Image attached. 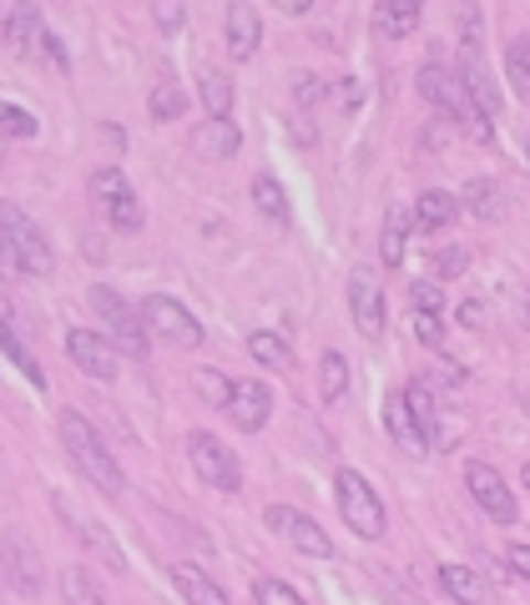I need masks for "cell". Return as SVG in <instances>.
I'll return each instance as SVG.
<instances>
[{
  "mask_svg": "<svg viewBox=\"0 0 530 605\" xmlns=\"http://www.w3.org/2000/svg\"><path fill=\"white\" fill-rule=\"evenodd\" d=\"M61 444H66V454H72V464L82 469L91 485L101 489V495L117 499L121 489H127V479H121L117 460H111V450L101 444V434L91 424H86V414H76V409H66L61 414Z\"/></svg>",
  "mask_w": 530,
  "mask_h": 605,
  "instance_id": "obj_1",
  "label": "cell"
},
{
  "mask_svg": "<svg viewBox=\"0 0 530 605\" xmlns=\"http://www.w3.org/2000/svg\"><path fill=\"white\" fill-rule=\"evenodd\" d=\"M414 86H420V96L430 101L434 111H440V117L465 121L475 137H490V131H495V121H485L480 111L470 107V96H465V86H459V76L450 72V66H440V61H424L420 76H414Z\"/></svg>",
  "mask_w": 530,
  "mask_h": 605,
  "instance_id": "obj_2",
  "label": "cell"
},
{
  "mask_svg": "<svg viewBox=\"0 0 530 605\" xmlns=\"http://www.w3.org/2000/svg\"><path fill=\"white\" fill-rule=\"evenodd\" d=\"M86 303L101 313V323H107V333H111V348L117 354H127L132 364H142L147 354H152V344H147V323H142V313L137 309H127V298L117 293V288H91L86 293Z\"/></svg>",
  "mask_w": 530,
  "mask_h": 605,
  "instance_id": "obj_3",
  "label": "cell"
},
{
  "mask_svg": "<svg viewBox=\"0 0 530 605\" xmlns=\"http://www.w3.org/2000/svg\"><path fill=\"white\" fill-rule=\"evenodd\" d=\"M334 489H338V515H344V525H349L359 540H385V505H379V495L369 489V479H364L359 469H338Z\"/></svg>",
  "mask_w": 530,
  "mask_h": 605,
  "instance_id": "obj_4",
  "label": "cell"
},
{
  "mask_svg": "<svg viewBox=\"0 0 530 605\" xmlns=\"http://www.w3.org/2000/svg\"><path fill=\"white\" fill-rule=\"evenodd\" d=\"M0 242L21 258V268L25 273H36V278H46L51 268H56V252H51V242H46V233H41L31 217L15 207V202H0Z\"/></svg>",
  "mask_w": 530,
  "mask_h": 605,
  "instance_id": "obj_5",
  "label": "cell"
},
{
  "mask_svg": "<svg viewBox=\"0 0 530 605\" xmlns=\"http://www.w3.org/2000/svg\"><path fill=\"white\" fill-rule=\"evenodd\" d=\"M142 323H147V333H158V338H167V348H203V323L193 318V313L182 309L177 298H167V293H152L142 303Z\"/></svg>",
  "mask_w": 530,
  "mask_h": 605,
  "instance_id": "obj_6",
  "label": "cell"
},
{
  "mask_svg": "<svg viewBox=\"0 0 530 605\" xmlns=\"http://www.w3.org/2000/svg\"><path fill=\"white\" fill-rule=\"evenodd\" d=\"M187 460H193V469L207 479L213 489H238L242 485V464H238V454L228 450V444L217 440V434H207V429H197L193 440H187Z\"/></svg>",
  "mask_w": 530,
  "mask_h": 605,
  "instance_id": "obj_7",
  "label": "cell"
},
{
  "mask_svg": "<svg viewBox=\"0 0 530 605\" xmlns=\"http://www.w3.org/2000/svg\"><path fill=\"white\" fill-rule=\"evenodd\" d=\"M349 313H354V328H359L369 344L385 338V328H389L385 288H379V278H374L369 268H354L349 273Z\"/></svg>",
  "mask_w": 530,
  "mask_h": 605,
  "instance_id": "obj_8",
  "label": "cell"
},
{
  "mask_svg": "<svg viewBox=\"0 0 530 605\" xmlns=\"http://www.w3.org/2000/svg\"><path fill=\"white\" fill-rule=\"evenodd\" d=\"M465 489L475 495V505H480L485 515H490L495 525H516L520 510H516V495H510V485L500 475H495L490 464H465Z\"/></svg>",
  "mask_w": 530,
  "mask_h": 605,
  "instance_id": "obj_9",
  "label": "cell"
},
{
  "mask_svg": "<svg viewBox=\"0 0 530 605\" xmlns=\"http://www.w3.org/2000/svg\"><path fill=\"white\" fill-rule=\"evenodd\" d=\"M399 393H404V409H410L414 429L424 434V444H434V450H455L459 434H455V429H445V419H440V403H434L430 379H410Z\"/></svg>",
  "mask_w": 530,
  "mask_h": 605,
  "instance_id": "obj_10",
  "label": "cell"
},
{
  "mask_svg": "<svg viewBox=\"0 0 530 605\" xmlns=\"http://www.w3.org/2000/svg\"><path fill=\"white\" fill-rule=\"evenodd\" d=\"M66 358L82 368L86 379H97V383H111V379H117V368H121V354L111 348V338H101V333H86V328L66 333Z\"/></svg>",
  "mask_w": 530,
  "mask_h": 605,
  "instance_id": "obj_11",
  "label": "cell"
},
{
  "mask_svg": "<svg viewBox=\"0 0 530 605\" xmlns=\"http://www.w3.org/2000/svg\"><path fill=\"white\" fill-rule=\"evenodd\" d=\"M268 525H273V530L283 534V540H289L299 555H309V560H334V540H328V530H324V525H314L309 515L273 505V510H268Z\"/></svg>",
  "mask_w": 530,
  "mask_h": 605,
  "instance_id": "obj_12",
  "label": "cell"
},
{
  "mask_svg": "<svg viewBox=\"0 0 530 605\" xmlns=\"http://www.w3.org/2000/svg\"><path fill=\"white\" fill-rule=\"evenodd\" d=\"M232 414V424L242 429V434H258V429L268 424V414H273V389H268L263 379H238L228 389V403H223Z\"/></svg>",
  "mask_w": 530,
  "mask_h": 605,
  "instance_id": "obj_13",
  "label": "cell"
},
{
  "mask_svg": "<svg viewBox=\"0 0 530 605\" xmlns=\"http://www.w3.org/2000/svg\"><path fill=\"white\" fill-rule=\"evenodd\" d=\"M61 520L72 525V530H76V540H82V545L91 550V555H97V560H107V565L117 570V575H127V555H121V550H117V540H111V534H107V525H101V520H91V515H76L72 505H66V499H61Z\"/></svg>",
  "mask_w": 530,
  "mask_h": 605,
  "instance_id": "obj_14",
  "label": "cell"
},
{
  "mask_svg": "<svg viewBox=\"0 0 530 605\" xmlns=\"http://www.w3.org/2000/svg\"><path fill=\"white\" fill-rule=\"evenodd\" d=\"M223 31H228V56L232 61H253L258 46H263V15H258L248 0H232Z\"/></svg>",
  "mask_w": 530,
  "mask_h": 605,
  "instance_id": "obj_15",
  "label": "cell"
},
{
  "mask_svg": "<svg viewBox=\"0 0 530 605\" xmlns=\"http://www.w3.org/2000/svg\"><path fill=\"white\" fill-rule=\"evenodd\" d=\"M41 11L31 6V0H15L11 6V15H6V51H11L15 61H31L36 56V46H41Z\"/></svg>",
  "mask_w": 530,
  "mask_h": 605,
  "instance_id": "obj_16",
  "label": "cell"
},
{
  "mask_svg": "<svg viewBox=\"0 0 530 605\" xmlns=\"http://www.w3.org/2000/svg\"><path fill=\"white\" fill-rule=\"evenodd\" d=\"M459 86H465V96H470V107L480 111L485 121H495V117H500V91H495V82H490V76H485L480 51H465V56H459Z\"/></svg>",
  "mask_w": 530,
  "mask_h": 605,
  "instance_id": "obj_17",
  "label": "cell"
},
{
  "mask_svg": "<svg viewBox=\"0 0 530 605\" xmlns=\"http://www.w3.org/2000/svg\"><path fill=\"white\" fill-rule=\"evenodd\" d=\"M0 565H6V581H11V591H15V595L36 601V595H41V565H36V550L25 545V540H6V555H0Z\"/></svg>",
  "mask_w": 530,
  "mask_h": 605,
  "instance_id": "obj_18",
  "label": "cell"
},
{
  "mask_svg": "<svg viewBox=\"0 0 530 605\" xmlns=\"http://www.w3.org/2000/svg\"><path fill=\"white\" fill-rule=\"evenodd\" d=\"M385 424H389V440H394L399 454L420 460V454L430 450V444H424V434L414 429V419H410V409H404V393H399V389H389V399H385Z\"/></svg>",
  "mask_w": 530,
  "mask_h": 605,
  "instance_id": "obj_19",
  "label": "cell"
},
{
  "mask_svg": "<svg viewBox=\"0 0 530 605\" xmlns=\"http://www.w3.org/2000/svg\"><path fill=\"white\" fill-rule=\"evenodd\" d=\"M420 11H424V0H379L374 6V25H379L385 41H404L420 25Z\"/></svg>",
  "mask_w": 530,
  "mask_h": 605,
  "instance_id": "obj_20",
  "label": "cell"
},
{
  "mask_svg": "<svg viewBox=\"0 0 530 605\" xmlns=\"http://www.w3.org/2000/svg\"><path fill=\"white\" fill-rule=\"evenodd\" d=\"M172 585L182 591V601H193V605H228V591H223V585H213L203 570L187 565V560H177V565H172Z\"/></svg>",
  "mask_w": 530,
  "mask_h": 605,
  "instance_id": "obj_21",
  "label": "cell"
},
{
  "mask_svg": "<svg viewBox=\"0 0 530 605\" xmlns=\"http://www.w3.org/2000/svg\"><path fill=\"white\" fill-rule=\"evenodd\" d=\"M193 147L203 156H217V162H223V156H232L242 147V131L232 127L228 117H207L203 127H197V137H193Z\"/></svg>",
  "mask_w": 530,
  "mask_h": 605,
  "instance_id": "obj_22",
  "label": "cell"
},
{
  "mask_svg": "<svg viewBox=\"0 0 530 605\" xmlns=\"http://www.w3.org/2000/svg\"><path fill=\"white\" fill-rule=\"evenodd\" d=\"M197 96H203L207 117H228V111H232V82H228V72H223V66H203V72H197Z\"/></svg>",
  "mask_w": 530,
  "mask_h": 605,
  "instance_id": "obj_23",
  "label": "cell"
},
{
  "mask_svg": "<svg viewBox=\"0 0 530 605\" xmlns=\"http://www.w3.org/2000/svg\"><path fill=\"white\" fill-rule=\"evenodd\" d=\"M459 213V202L450 197V192H424L420 202H414V227L420 233H440V227H450Z\"/></svg>",
  "mask_w": 530,
  "mask_h": 605,
  "instance_id": "obj_24",
  "label": "cell"
},
{
  "mask_svg": "<svg viewBox=\"0 0 530 605\" xmlns=\"http://www.w3.org/2000/svg\"><path fill=\"white\" fill-rule=\"evenodd\" d=\"M253 207L263 213L268 227H289V197H283V187H278V177H253Z\"/></svg>",
  "mask_w": 530,
  "mask_h": 605,
  "instance_id": "obj_25",
  "label": "cell"
},
{
  "mask_svg": "<svg viewBox=\"0 0 530 605\" xmlns=\"http://www.w3.org/2000/svg\"><path fill=\"white\" fill-rule=\"evenodd\" d=\"M248 354H253L263 368H273V374H283V368H293V348L283 344L278 333H268V328L248 333Z\"/></svg>",
  "mask_w": 530,
  "mask_h": 605,
  "instance_id": "obj_26",
  "label": "cell"
},
{
  "mask_svg": "<svg viewBox=\"0 0 530 605\" xmlns=\"http://www.w3.org/2000/svg\"><path fill=\"white\" fill-rule=\"evenodd\" d=\"M0 354L11 358V364L21 368V374H25V379H31V383H36V389H46V374H41V364H36V358H31L25 338L11 328V323H0Z\"/></svg>",
  "mask_w": 530,
  "mask_h": 605,
  "instance_id": "obj_27",
  "label": "cell"
},
{
  "mask_svg": "<svg viewBox=\"0 0 530 605\" xmlns=\"http://www.w3.org/2000/svg\"><path fill=\"white\" fill-rule=\"evenodd\" d=\"M440 591H445L450 601H470V605L490 595L480 575H475V570H465V565H445V570H440Z\"/></svg>",
  "mask_w": 530,
  "mask_h": 605,
  "instance_id": "obj_28",
  "label": "cell"
},
{
  "mask_svg": "<svg viewBox=\"0 0 530 605\" xmlns=\"http://www.w3.org/2000/svg\"><path fill=\"white\" fill-rule=\"evenodd\" d=\"M506 76H510V91L526 101V96H530V36H510V46H506Z\"/></svg>",
  "mask_w": 530,
  "mask_h": 605,
  "instance_id": "obj_29",
  "label": "cell"
},
{
  "mask_svg": "<svg viewBox=\"0 0 530 605\" xmlns=\"http://www.w3.org/2000/svg\"><path fill=\"white\" fill-rule=\"evenodd\" d=\"M465 207H470L480 223H490V217L506 213V197H500V187H495L490 177H475L470 187H465Z\"/></svg>",
  "mask_w": 530,
  "mask_h": 605,
  "instance_id": "obj_30",
  "label": "cell"
},
{
  "mask_svg": "<svg viewBox=\"0 0 530 605\" xmlns=\"http://www.w3.org/2000/svg\"><path fill=\"white\" fill-rule=\"evenodd\" d=\"M182 111H187V91H182L177 82H162L158 91L147 96V117L152 121H177Z\"/></svg>",
  "mask_w": 530,
  "mask_h": 605,
  "instance_id": "obj_31",
  "label": "cell"
},
{
  "mask_svg": "<svg viewBox=\"0 0 530 605\" xmlns=\"http://www.w3.org/2000/svg\"><path fill=\"white\" fill-rule=\"evenodd\" d=\"M101 207H107V223L117 227V233H137V227H142V202H137V192L127 187V192H117V197L111 202H101Z\"/></svg>",
  "mask_w": 530,
  "mask_h": 605,
  "instance_id": "obj_32",
  "label": "cell"
},
{
  "mask_svg": "<svg viewBox=\"0 0 530 605\" xmlns=\"http://www.w3.org/2000/svg\"><path fill=\"white\" fill-rule=\"evenodd\" d=\"M318 383H324L328 403L344 399V389H349V364H344V354H324V364H318Z\"/></svg>",
  "mask_w": 530,
  "mask_h": 605,
  "instance_id": "obj_33",
  "label": "cell"
},
{
  "mask_svg": "<svg viewBox=\"0 0 530 605\" xmlns=\"http://www.w3.org/2000/svg\"><path fill=\"white\" fill-rule=\"evenodd\" d=\"M404 207H394V213L385 217V248H379V258H385V268H399L404 262Z\"/></svg>",
  "mask_w": 530,
  "mask_h": 605,
  "instance_id": "obj_34",
  "label": "cell"
},
{
  "mask_svg": "<svg viewBox=\"0 0 530 605\" xmlns=\"http://www.w3.org/2000/svg\"><path fill=\"white\" fill-rule=\"evenodd\" d=\"M0 137H15V142L36 137V117H31V111H21L15 101H0Z\"/></svg>",
  "mask_w": 530,
  "mask_h": 605,
  "instance_id": "obj_35",
  "label": "cell"
},
{
  "mask_svg": "<svg viewBox=\"0 0 530 605\" xmlns=\"http://www.w3.org/2000/svg\"><path fill=\"white\" fill-rule=\"evenodd\" d=\"M193 389L203 393V399L213 403V409H223V403H228L232 379H228V374H217V368H197V374H193Z\"/></svg>",
  "mask_w": 530,
  "mask_h": 605,
  "instance_id": "obj_36",
  "label": "cell"
},
{
  "mask_svg": "<svg viewBox=\"0 0 530 605\" xmlns=\"http://www.w3.org/2000/svg\"><path fill=\"white\" fill-rule=\"evenodd\" d=\"M86 187H91V197H97V202H111V197H117V192H127V187H132V182H127V172H121V166H97Z\"/></svg>",
  "mask_w": 530,
  "mask_h": 605,
  "instance_id": "obj_37",
  "label": "cell"
},
{
  "mask_svg": "<svg viewBox=\"0 0 530 605\" xmlns=\"http://www.w3.org/2000/svg\"><path fill=\"white\" fill-rule=\"evenodd\" d=\"M152 21H158L162 36H177L182 25H187V6L182 0H152Z\"/></svg>",
  "mask_w": 530,
  "mask_h": 605,
  "instance_id": "obj_38",
  "label": "cell"
},
{
  "mask_svg": "<svg viewBox=\"0 0 530 605\" xmlns=\"http://www.w3.org/2000/svg\"><path fill=\"white\" fill-rule=\"evenodd\" d=\"M253 601L258 605H303V595L293 591L289 581H258L253 585Z\"/></svg>",
  "mask_w": 530,
  "mask_h": 605,
  "instance_id": "obj_39",
  "label": "cell"
},
{
  "mask_svg": "<svg viewBox=\"0 0 530 605\" xmlns=\"http://www.w3.org/2000/svg\"><path fill=\"white\" fill-rule=\"evenodd\" d=\"M414 338H420L424 348H440L445 344V333H440V313H424V309H414Z\"/></svg>",
  "mask_w": 530,
  "mask_h": 605,
  "instance_id": "obj_40",
  "label": "cell"
},
{
  "mask_svg": "<svg viewBox=\"0 0 530 605\" xmlns=\"http://www.w3.org/2000/svg\"><path fill=\"white\" fill-rule=\"evenodd\" d=\"M66 601H76V605H101V591L91 581H86L82 570H66Z\"/></svg>",
  "mask_w": 530,
  "mask_h": 605,
  "instance_id": "obj_41",
  "label": "cell"
},
{
  "mask_svg": "<svg viewBox=\"0 0 530 605\" xmlns=\"http://www.w3.org/2000/svg\"><path fill=\"white\" fill-rule=\"evenodd\" d=\"M410 303L424 313H445V293H440V283H410Z\"/></svg>",
  "mask_w": 530,
  "mask_h": 605,
  "instance_id": "obj_42",
  "label": "cell"
},
{
  "mask_svg": "<svg viewBox=\"0 0 530 605\" xmlns=\"http://www.w3.org/2000/svg\"><path fill=\"white\" fill-rule=\"evenodd\" d=\"M459 46H465V51H480V15H475L470 0L459 6Z\"/></svg>",
  "mask_w": 530,
  "mask_h": 605,
  "instance_id": "obj_43",
  "label": "cell"
},
{
  "mask_svg": "<svg viewBox=\"0 0 530 605\" xmlns=\"http://www.w3.org/2000/svg\"><path fill=\"white\" fill-rule=\"evenodd\" d=\"M465 258H470V252H465V248H445V252H434V273H440V278H459V273H465Z\"/></svg>",
  "mask_w": 530,
  "mask_h": 605,
  "instance_id": "obj_44",
  "label": "cell"
},
{
  "mask_svg": "<svg viewBox=\"0 0 530 605\" xmlns=\"http://www.w3.org/2000/svg\"><path fill=\"white\" fill-rule=\"evenodd\" d=\"M318 96H328V86L318 82V76H303V82H299V107H314Z\"/></svg>",
  "mask_w": 530,
  "mask_h": 605,
  "instance_id": "obj_45",
  "label": "cell"
},
{
  "mask_svg": "<svg viewBox=\"0 0 530 605\" xmlns=\"http://www.w3.org/2000/svg\"><path fill=\"white\" fill-rule=\"evenodd\" d=\"M459 323H465V328H485V309L475 303V298L470 303H459Z\"/></svg>",
  "mask_w": 530,
  "mask_h": 605,
  "instance_id": "obj_46",
  "label": "cell"
},
{
  "mask_svg": "<svg viewBox=\"0 0 530 605\" xmlns=\"http://www.w3.org/2000/svg\"><path fill=\"white\" fill-rule=\"evenodd\" d=\"M25 268H21V258H15L11 248H6V242H0V278H21Z\"/></svg>",
  "mask_w": 530,
  "mask_h": 605,
  "instance_id": "obj_47",
  "label": "cell"
},
{
  "mask_svg": "<svg viewBox=\"0 0 530 605\" xmlns=\"http://www.w3.org/2000/svg\"><path fill=\"white\" fill-rule=\"evenodd\" d=\"M510 570H516V575H530V550L526 545H510Z\"/></svg>",
  "mask_w": 530,
  "mask_h": 605,
  "instance_id": "obj_48",
  "label": "cell"
},
{
  "mask_svg": "<svg viewBox=\"0 0 530 605\" xmlns=\"http://www.w3.org/2000/svg\"><path fill=\"white\" fill-rule=\"evenodd\" d=\"M273 6H278V11H289V15H303V11H309V0H273Z\"/></svg>",
  "mask_w": 530,
  "mask_h": 605,
  "instance_id": "obj_49",
  "label": "cell"
}]
</instances>
